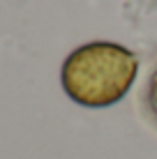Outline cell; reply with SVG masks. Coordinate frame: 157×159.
Returning <instances> with one entry per match:
<instances>
[{"mask_svg":"<svg viewBox=\"0 0 157 159\" xmlns=\"http://www.w3.org/2000/svg\"><path fill=\"white\" fill-rule=\"evenodd\" d=\"M139 60L113 42H93L69 53L62 65V88L76 104L102 108L120 102L132 88Z\"/></svg>","mask_w":157,"mask_h":159,"instance_id":"1","label":"cell"},{"mask_svg":"<svg viewBox=\"0 0 157 159\" xmlns=\"http://www.w3.org/2000/svg\"><path fill=\"white\" fill-rule=\"evenodd\" d=\"M145 104H148L153 118L157 120V72L150 76V83H148V92H145Z\"/></svg>","mask_w":157,"mask_h":159,"instance_id":"2","label":"cell"}]
</instances>
